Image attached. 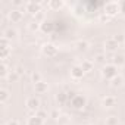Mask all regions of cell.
<instances>
[{
  "label": "cell",
  "instance_id": "obj_1",
  "mask_svg": "<svg viewBox=\"0 0 125 125\" xmlns=\"http://www.w3.org/2000/svg\"><path fill=\"white\" fill-rule=\"evenodd\" d=\"M100 74H102V77H103L104 80H109V81H110L112 78H115L116 75H119V74H118V66H115L113 63H106V65H103Z\"/></svg>",
  "mask_w": 125,
  "mask_h": 125
},
{
  "label": "cell",
  "instance_id": "obj_2",
  "mask_svg": "<svg viewBox=\"0 0 125 125\" xmlns=\"http://www.w3.org/2000/svg\"><path fill=\"white\" fill-rule=\"evenodd\" d=\"M121 12V5L118 2H107L103 8V13H106L107 16L113 18L115 15H118Z\"/></svg>",
  "mask_w": 125,
  "mask_h": 125
},
{
  "label": "cell",
  "instance_id": "obj_3",
  "mask_svg": "<svg viewBox=\"0 0 125 125\" xmlns=\"http://www.w3.org/2000/svg\"><path fill=\"white\" fill-rule=\"evenodd\" d=\"M25 106H27V109H28V110H31V112H34V113H35V112L40 109L41 102H40V99H38V97L31 96V97H28V99L25 100Z\"/></svg>",
  "mask_w": 125,
  "mask_h": 125
},
{
  "label": "cell",
  "instance_id": "obj_4",
  "mask_svg": "<svg viewBox=\"0 0 125 125\" xmlns=\"http://www.w3.org/2000/svg\"><path fill=\"white\" fill-rule=\"evenodd\" d=\"M71 104H72L74 109L81 110V109H84V106L87 104V99H85L84 96H81V94H75V96L71 99Z\"/></svg>",
  "mask_w": 125,
  "mask_h": 125
},
{
  "label": "cell",
  "instance_id": "obj_5",
  "mask_svg": "<svg viewBox=\"0 0 125 125\" xmlns=\"http://www.w3.org/2000/svg\"><path fill=\"white\" fill-rule=\"evenodd\" d=\"M41 52H43V54L47 56V57H54V56L57 54V47H56L53 43H46V44H43Z\"/></svg>",
  "mask_w": 125,
  "mask_h": 125
},
{
  "label": "cell",
  "instance_id": "obj_6",
  "mask_svg": "<svg viewBox=\"0 0 125 125\" xmlns=\"http://www.w3.org/2000/svg\"><path fill=\"white\" fill-rule=\"evenodd\" d=\"M8 16H9V21L12 24H18V22H21L24 19V15H22V12L19 9H12Z\"/></svg>",
  "mask_w": 125,
  "mask_h": 125
},
{
  "label": "cell",
  "instance_id": "obj_7",
  "mask_svg": "<svg viewBox=\"0 0 125 125\" xmlns=\"http://www.w3.org/2000/svg\"><path fill=\"white\" fill-rule=\"evenodd\" d=\"M84 75H85V72H84V69L81 68V65H74V66L71 68V78H72V80H81Z\"/></svg>",
  "mask_w": 125,
  "mask_h": 125
},
{
  "label": "cell",
  "instance_id": "obj_8",
  "mask_svg": "<svg viewBox=\"0 0 125 125\" xmlns=\"http://www.w3.org/2000/svg\"><path fill=\"white\" fill-rule=\"evenodd\" d=\"M118 47H119V43L116 41L115 37H109V38L104 40V49H106L107 52H115Z\"/></svg>",
  "mask_w": 125,
  "mask_h": 125
},
{
  "label": "cell",
  "instance_id": "obj_9",
  "mask_svg": "<svg viewBox=\"0 0 125 125\" xmlns=\"http://www.w3.org/2000/svg\"><path fill=\"white\" fill-rule=\"evenodd\" d=\"M25 10L30 12V13H32V15H37V13L41 10V6H40L38 2H27V5H25Z\"/></svg>",
  "mask_w": 125,
  "mask_h": 125
},
{
  "label": "cell",
  "instance_id": "obj_10",
  "mask_svg": "<svg viewBox=\"0 0 125 125\" xmlns=\"http://www.w3.org/2000/svg\"><path fill=\"white\" fill-rule=\"evenodd\" d=\"M102 106L104 109H110V107L116 106V97L115 96H104L102 99Z\"/></svg>",
  "mask_w": 125,
  "mask_h": 125
},
{
  "label": "cell",
  "instance_id": "obj_11",
  "mask_svg": "<svg viewBox=\"0 0 125 125\" xmlns=\"http://www.w3.org/2000/svg\"><path fill=\"white\" fill-rule=\"evenodd\" d=\"M34 90H35L37 94H44V93L49 91V84L44 83V81H40V83L34 84Z\"/></svg>",
  "mask_w": 125,
  "mask_h": 125
},
{
  "label": "cell",
  "instance_id": "obj_12",
  "mask_svg": "<svg viewBox=\"0 0 125 125\" xmlns=\"http://www.w3.org/2000/svg\"><path fill=\"white\" fill-rule=\"evenodd\" d=\"M81 68L84 69V72H91L94 69V60H90V59H84L81 62Z\"/></svg>",
  "mask_w": 125,
  "mask_h": 125
},
{
  "label": "cell",
  "instance_id": "obj_13",
  "mask_svg": "<svg viewBox=\"0 0 125 125\" xmlns=\"http://www.w3.org/2000/svg\"><path fill=\"white\" fill-rule=\"evenodd\" d=\"M88 47H90V43H88L87 40H78V41L75 43V49H77L78 52H87Z\"/></svg>",
  "mask_w": 125,
  "mask_h": 125
},
{
  "label": "cell",
  "instance_id": "obj_14",
  "mask_svg": "<svg viewBox=\"0 0 125 125\" xmlns=\"http://www.w3.org/2000/svg\"><path fill=\"white\" fill-rule=\"evenodd\" d=\"M109 84H110L112 88H119V87H122V85H124V78H122V75H116L115 78L110 80Z\"/></svg>",
  "mask_w": 125,
  "mask_h": 125
},
{
  "label": "cell",
  "instance_id": "obj_15",
  "mask_svg": "<svg viewBox=\"0 0 125 125\" xmlns=\"http://www.w3.org/2000/svg\"><path fill=\"white\" fill-rule=\"evenodd\" d=\"M112 63L115 65V66H122V65H125V56L124 54H115L113 56V59H112Z\"/></svg>",
  "mask_w": 125,
  "mask_h": 125
},
{
  "label": "cell",
  "instance_id": "obj_16",
  "mask_svg": "<svg viewBox=\"0 0 125 125\" xmlns=\"http://www.w3.org/2000/svg\"><path fill=\"white\" fill-rule=\"evenodd\" d=\"M9 99H10V93H9V90H6V88H0V103H8L9 102Z\"/></svg>",
  "mask_w": 125,
  "mask_h": 125
},
{
  "label": "cell",
  "instance_id": "obj_17",
  "mask_svg": "<svg viewBox=\"0 0 125 125\" xmlns=\"http://www.w3.org/2000/svg\"><path fill=\"white\" fill-rule=\"evenodd\" d=\"M68 100H71L68 93H63V91H62V93H59V94L56 96V102H57L59 104H65Z\"/></svg>",
  "mask_w": 125,
  "mask_h": 125
},
{
  "label": "cell",
  "instance_id": "obj_18",
  "mask_svg": "<svg viewBox=\"0 0 125 125\" xmlns=\"http://www.w3.org/2000/svg\"><path fill=\"white\" fill-rule=\"evenodd\" d=\"M43 124H44V121H43V119H40L37 115L30 116V118H28V121H27V125H43Z\"/></svg>",
  "mask_w": 125,
  "mask_h": 125
},
{
  "label": "cell",
  "instance_id": "obj_19",
  "mask_svg": "<svg viewBox=\"0 0 125 125\" xmlns=\"http://www.w3.org/2000/svg\"><path fill=\"white\" fill-rule=\"evenodd\" d=\"M16 35H18V31L13 30V28H8V30H5V32H3V37L8 38V40H12V38H15Z\"/></svg>",
  "mask_w": 125,
  "mask_h": 125
},
{
  "label": "cell",
  "instance_id": "obj_20",
  "mask_svg": "<svg viewBox=\"0 0 125 125\" xmlns=\"http://www.w3.org/2000/svg\"><path fill=\"white\" fill-rule=\"evenodd\" d=\"M104 125H119V118L115 115H110L104 119Z\"/></svg>",
  "mask_w": 125,
  "mask_h": 125
},
{
  "label": "cell",
  "instance_id": "obj_21",
  "mask_svg": "<svg viewBox=\"0 0 125 125\" xmlns=\"http://www.w3.org/2000/svg\"><path fill=\"white\" fill-rule=\"evenodd\" d=\"M27 28H28L31 32H35V31L41 30V24H40V22H37V21H31V22L27 25Z\"/></svg>",
  "mask_w": 125,
  "mask_h": 125
},
{
  "label": "cell",
  "instance_id": "obj_22",
  "mask_svg": "<svg viewBox=\"0 0 125 125\" xmlns=\"http://www.w3.org/2000/svg\"><path fill=\"white\" fill-rule=\"evenodd\" d=\"M47 6L50 9H60L62 6H63V2H60V0H50V2L47 3Z\"/></svg>",
  "mask_w": 125,
  "mask_h": 125
},
{
  "label": "cell",
  "instance_id": "obj_23",
  "mask_svg": "<svg viewBox=\"0 0 125 125\" xmlns=\"http://www.w3.org/2000/svg\"><path fill=\"white\" fill-rule=\"evenodd\" d=\"M8 75H9V69H8L6 62H3L2 66H0V77H2V78H6Z\"/></svg>",
  "mask_w": 125,
  "mask_h": 125
},
{
  "label": "cell",
  "instance_id": "obj_24",
  "mask_svg": "<svg viewBox=\"0 0 125 125\" xmlns=\"http://www.w3.org/2000/svg\"><path fill=\"white\" fill-rule=\"evenodd\" d=\"M19 77H21V75H19V74H16L15 71H10V72H9V75H8V80H9L10 83H15V81H18V80H19Z\"/></svg>",
  "mask_w": 125,
  "mask_h": 125
},
{
  "label": "cell",
  "instance_id": "obj_25",
  "mask_svg": "<svg viewBox=\"0 0 125 125\" xmlns=\"http://www.w3.org/2000/svg\"><path fill=\"white\" fill-rule=\"evenodd\" d=\"M96 62H97V63H104V62H106V56H104L103 53H99V54L94 57V63H96Z\"/></svg>",
  "mask_w": 125,
  "mask_h": 125
},
{
  "label": "cell",
  "instance_id": "obj_26",
  "mask_svg": "<svg viewBox=\"0 0 125 125\" xmlns=\"http://www.w3.org/2000/svg\"><path fill=\"white\" fill-rule=\"evenodd\" d=\"M52 24H49V22H43L41 24V31L43 32H52Z\"/></svg>",
  "mask_w": 125,
  "mask_h": 125
},
{
  "label": "cell",
  "instance_id": "obj_27",
  "mask_svg": "<svg viewBox=\"0 0 125 125\" xmlns=\"http://www.w3.org/2000/svg\"><path fill=\"white\" fill-rule=\"evenodd\" d=\"M31 81H32L34 84H37V83L43 81V80H41V74H38V72H34V74L31 75Z\"/></svg>",
  "mask_w": 125,
  "mask_h": 125
},
{
  "label": "cell",
  "instance_id": "obj_28",
  "mask_svg": "<svg viewBox=\"0 0 125 125\" xmlns=\"http://www.w3.org/2000/svg\"><path fill=\"white\" fill-rule=\"evenodd\" d=\"M34 115H37V116H38L40 119H43V121L47 118V112H46V110H43V109H38V110H37Z\"/></svg>",
  "mask_w": 125,
  "mask_h": 125
},
{
  "label": "cell",
  "instance_id": "obj_29",
  "mask_svg": "<svg viewBox=\"0 0 125 125\" xmlns=\"http://www.w3.org/2000/svg\"><path fill=\"white\" fill-rule=\"evenodd\" d=\"M43 19H44V13H43V10H40L37 15H34V21L40 22V21H43Z\"/></svg>",
  "mask_w": 125,
  "mask_h": 125
},
{
  "label": "cell",
  "instance_id": "obj_30",
  "mask_svg": "<svg viewBox=\"0 0 125 125\" xmlns=\"http://www.w3.org/2000/svg\"><path fill=\"white\" fill-rule=\"evenodd\" d=\"M110 19H112L110 16H107L106 13H103V12H102V15H100V21H102V22H109Z\"/></svg>",
  "mask_w": 125,
  "mask_h": 125
},
{
  "label": "cell",
  "instance_id": "obj_31",
  "mask_svg": "<svg viewBox=\"0 0 125 125\" xmlns=\"http://www.w3.org/2000/svg\"><path fill=\"white\" fill-rule=\"evenodd\" d=\"M15 72H16V74H19V75H22V74L25 72V69H24V68H22L21 65H18V66L15 68Z\"/></svg>",
  "mask_w": 125,
  "mask_h": 125
},
{
  "label": "cell",
  "instance_id": "obj_32",
  "mask_svg": "<svg viewBox=\"0 0 125 125\" xmlns=\"http://www.w3.org/2000/svg\"><path fill=\"white\" fill-rule=\"evenodd\" d=\"M13 5H15V6H25L27 3L22 2V0H13Z\"/></svg>",
  "mask_w": 125,
  "mask_h": 125
},
{
  "label": "cell",
  "instance_id": "obj_33",
  "mask_svg": "<svg viewBox=\"0 0 125 125\" xmlns=\"http://www.w3.org/2000/svg\"><path fill=\"white\" fill-rule=\"evenodd\" d=\"M59 116H60V113H59L57 110H53V112H52V118H53V119H59Z\"/></svg>",
  "mask_w": 125,
  "mask_h": 125
},
{
  "label": "cell",
  "instance_id": "obj_34",
  "mask_svg": "<svg viewBox=\"0 0 125 125\" xmlns=\"http://www.w3.org/2000/svg\"><path fill=\"white\" fill-rule=\"evenodd\" d=\"M6 125H19V122H18V121H16V119H9V121H8V124H6Z\"/></svg>",
  "mask_w": 125,
  "mask_h": 125
}]
</instances>
